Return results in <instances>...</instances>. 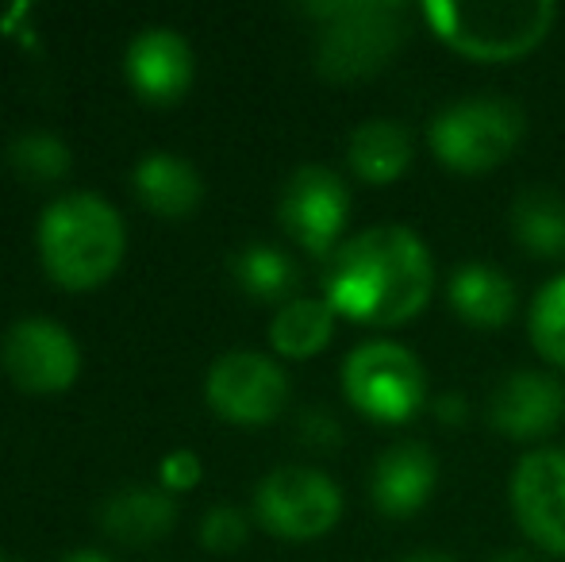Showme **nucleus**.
Instances as JSON below:
<instances>
[{"label":"nucleus","instance_id":"f257e3e1","mask_svg":"<svg viewBox=\"0 0 565 562\" xmlns=\"http://www.w3.org/2000/svg\"><path fill=\"white\" fill-rule=\"evenodd\" d=\"M435 293L427 243L401 224L365 227L339 243L323 274V300L354 324L396 328L416 320Z\"/></svg>","mask_w":565,"mask_h":562},{"label":"nucleus","instance_id":"f03ea898","mask_svg":"<svg viewBox=\"0 0 565 562\" xmlns=\"http://www.w3.org/2000/svg\"><path fill=\"white\" fill-rule=\"evenodd\" d=\"M124 220L97 193H62L39 220V255L62 289H93L124 263Z\"/></svg>","mask_w":565,"mask_h":562},{"label":"nucleus","instance_id":"7ed1b4c3","mask_svg":"<svg viewBox=\"0 0 565 562\" xmlns=\"http://www.w3.org/2000/svg\"><path fill=\"white\" fill-rule=\"evenodd\" d=\"M424 20L450 51L477 62H515L531 54L558 20V4L551 0H431L424 4Z\"/></svg>","mask_w":565,"mask_h":562},{"label":"nucleus","instance_id":"20e7f679","mask_svg":"<svg viewBox=\"0 0 565 562\" xmlns=\"http://www.w3.org/2000/svg\"><path fill=\"white\" fill-rule=\"evenodd\" d=\"M323 20L316 35V70L328 82H362L385 70L404 43V8L388 0H331L305 4Z\"/></svg>","mask_w":565,"mask_h":562},{"label":"nucleus","instance_id":"39448f33","mask_svg":"<svg viewBox=\"0 0 565 562\" xmlns=\"http://www.w3.org/2000/svg\"><path fill=\"white\" fill-rule=\"evenodd\" d=\"M527 116L508 97H461L431 116L427 147L458 173L497 170L523 142Z\"/></svg>","mask_w":565,"mask_h":562},{"label":"nucleus","instance_id":"423d86ee","mask_svg":"<svg viewBox=\"0 0 565 562\" xmlns=\"http://www.w3.org/2000/svg\"><path fill=\"white\" fill-rule=\"evenodd\" d=\"M342 393L377 424H404L427 405L424 362L393 339L358 343L342 359Z\"/></svg>","mask_w":565,"mask_h":562},{"label":"nucleus","instance_id":"0eeeda50","mask_svg":"<svg viewBox=\"0 0 565 562\" xmlns=\"http://www.w3.org/2000/svg\"><path fill=\"white\" fill-rule=\"evenodd\" d=\"M254 517L281 540H320L339 524L342 494L316 466H277L254 489Z\"/></svg>","mask_w":565,"mask_h":562},{"label":"nucleus","instance_id":"6e6552de","mask_svg":"<svg viewBox=\"0 0 565 562\" xmlns=\"http://www.w3.org/2000/svg\"><path fill=\"white\" fill-rule=\"evenodd\" d=\"M277 220L285 235L308 255H335L339 235L350 220L347 181L328 166H300L285 178L281 197H277Z\"/></svg>","mask_w":565,"mask_h":562},{"label":"nucleus","instance_id":"1a4fd4ad","mask_svg":"<svg viewBox=\"0 0 565 562\" xmlns=\"http://www.w3.org/2000/svg\"><path fill=\"white\" fill-rule=\"evenodd\" d=\"M204 397L231 424H269L289 405V378L258 351H227L209 367Z\"/></svg>","mask_w":565,"mask_h":562},{"label":"nucleus","instance_id":"9d476101","mask_svg":"<svg viewBox=\"0 0 565 562\" xmlns=\"http://www.w3.org/2000/svg\"><path fill=\"white\" fill-rule=\"evenodd\" d=\"M0 362L20 390L58 393L74 385L77 370H82V351L62 324L46 320V316H28V320H15L4 331Z\"/></svg>","mask_w":565,"mask_h":562},{"label":"nucleus","instance_id":"9b49d317","mask_svg":"<svg viewBox=\"0 0 565 562\" xmlns=\"http://www.w3.org/2000/svg\"><path fill=\"white\" fill-rule=\"evenodd\" d=\"M512 512L531 543L565 559V450L543 447L520 458L512 474Z\"/></svg>","mask_w":565,"mask_h":562},{"label":"nucleus","instance_id":"f8f14e48","mask_svg":"<svg viewBox=\"0 0 565 562\" xmlns=\"http://www.w3.org/2000/svg\"><path fill=\"white\" fill-rule=\"evenodd\" d=\"M489 427L504 439H543L565 421V385L546 370H512L489 393Z\"/></svg>","mask_w":565,"mask_h":562},{"label":"nucleus","instance_id":"ddd939ff","mask_svg":"<svg viewBox=\"0 0 565 562\" xmlns=\"http://www.w3.org/2000/svg\"><path fill=\"white\" fill-rule=\"evenodd\" d=\"M127 82L142 100L170 105L181 100L193 82V46L173 28H142L127 46Z\"/></svg>","mask_w":565,"mask_h":562},{"label":"nucleus","instance_id":"4468645a","mask_svg":"<svg viewBox=\"0 0 565 562\" xmlns=\"http://www.w3.org/2000/svg\"><path fill=\"white\" fill-rule=\"evenodd\" d=\"M439 481V458L427 443L419 439H401L373 463L370 474V501L377 505V512L401 520L416 517L435 494Z\"/></svg>","mask_w":565,"mask_h":562},{"label":"nucleus","instance_id":"2eb2a0df","mask_svg":"<svg viewBox=\"0 0 565 562\" xmlns=\"http://www.w3.org/2000/svg\"><path fill=\"white\" fill-rule=\"evenodd\" d=\"M135 197L166 220H181L201 204L204 181L189 158L173 150H147L131 170Z\"/></svg>","mask_w":565,"mask_h":562},{"label":"nucleus","instance_id":"dca6fc26","mask_svg":"<svg viewBox=\"0 0 565 562\" xmlns=\"http://www.w3.org/2000/svg\"><path fill=\"white\" fill-rule=\"evenodd\" d=\"M178 520V501L170 489L158 486H124L100 505V532L119 543H154Z\"/></svg>","mask_w":565,"mask_h":562},{"label":"nucleus","instance_id":"f3484780","mask_svg":"<svg viewBox=\"0 0 565 562\" xmlns=\"http://www.w3.org/2000/svg\"><path fill=\"white\" fill-rule=\"evenodd\" d=\"M412 131L393 116H373L362 120L347 139V162L370 185H393L412 166Z\"/></svg>","mask_w":565,"mask_h":562},{"label":"nucleus","instance_id":"a211bd4d","mask_svg":"<svg viewBox=\"0 0 565 562\" xmlns=\"http://www.w3.org/2000/svg\"><path fill=\"white\" fill-rule=\"evenodd\" d=\"M447 300L458 320L469 328H500L515 316L520 293H515L512 278L489 263H466L450 274Z\"/></svg>","mask_w":565,"mask_h":562},{"label":"nucleus","instance_id":"6ab92c4d","mask_svg":"<svg viewBox=\"0 0 565 562\" xmlns=\"http://www.w3.org/2000/svg\"><path fill=\"white\" fill-rule=\"evenodd\" d=\"M512 235L531 258H562L565 197L551 185H527L512 201Z\"/></svg>","mask_w":565,"mask_h":562},{"label":"nucleus","instance_id":"aec40b11","mask_svg":"<svg viewBox=\"0 0 565 562\" xmlns=\"http://www.w3.org/2000/svg\"><path fill=\"white\" fill-rule=\"evenodd\" d=\"M335 336V308L316 297H292L269 320V343L285 359H312Z\"/></svg>","mask_w":565,"mask_h":562},{"label":"nucleus","instance_id":"412c9836","mask_svg":"<svg viewBox=\"0 0 565 562\" xmlns=\"http://www.w3.org/2000/svg\"><path fill=\"white\" fill-rule=\"evenodd\" d=\"M231 278L238 289L250 293L258 300H281L289 305L297 293V263L274 243H246L231 255Z\"/></svg>","mask_w":565,"mask_h":562},{"label":"nucleus","instance_id":"4be33fe9","mask_svg":"<svg viewBox=\"0 0 565 562\" xmlns=\"http://www.w3.org/2000/svg\"><path fill=\"white\" fill-rule=\"evenodd\" d=\"M531 343L551 367L565 370V274L551 278L531 300Z\"/></svg>","mask_w":565,"mask_h":562},{"label":"nucleus","instance_id":"5701e85b","mask_svg":"<svg viewBox=\"0 0 565 562\" xmlns=\"http://www.w3.org/2000/svg\"><path fill=\"white\" fill-rule=\"evenodd\" d=\"M8 162L28 181H58L70 173V147L51 131H23L8 142Z\"/></svg>","mask_w":565,"mask_h":562},{"label":"nucleus","instance_id":"b1692460","mask_svg":"<svg viewBox=\"0 0 565 562\" xmlns=\"http://www.w3.org/2000/svg\"><path fill=\"white\" fill-rule=\"evenodd\" d=\"M246 536H250V524H246L243 512L231 509V505H216V509L204 512L201 543L209 551H220V555H227V551H238L246 543Z\"/></svg>","mask_w":565,"mask_h":562},{"label":"nucleus","instance_id":"393cba45","mask_svg":"<svg viewBox=\"0 0 565 562\" xmlns=\"http://www.w3.org/2000/svg\"><path fill=\"white\" fill-rule=\"evenodd\" d=\"M297 439L312 450H335L342 443V424L328 409H305L297 416Z\"/></svg>","mask_w":565,"mask_h":562},{"label":"nucleus","instance_id":"a878e982","mask_svg":"<svg viewBox=\"0 0 565 562\" xmlns=\"http://www.w3.org/2000/svg\"><path fill=\"white\" fill-rule=\"evenodd\" d=\"M204 466L201 458H196V450H170V455L162 458V489H170V494H181V489H193L196 481H201Z\"/></svg>","mask_w":565,"mask_h":562},{"label":"nucleus","instance_id":"bb28decb","mask_svg":"<svg viewBox=\"0 0 565 562\" xmlns=\"http://www.w3.org/2000/svg\"><path fill=\"white\" fill-rule=\"evenodd\" d=\"M431 413H435V421L439 424H450V427H458L461 421L469 416V401L461 397V393H439V397L431 401Z\"/></svg>","mask_w":565,"mask_h":562},{"label":"nucleus","instance_id":"cd10ccee","mask_svg":"<svg viewBox=\"0 0 565 562\" xmlns=\"http://www.w3.org/2000/svg\"><path fill=\"white\" fill-rule=\"evenodd\" d=\"M58 562H113V559L97 548H77V551H70V555H62Z\"/></svg>","mask_w":565,"mask_h":562},{"label":"nucleus","instance_id":"c85d7f7f","mask_svg":"<svg viewBox=\"0 0 565 562\" xmlns=\"http://www.w3.org/2000/svg\"><path fill=\"white\" fill-rule=\"evenodd\" d=\"M401 562H454L450 555H443V551H416V555L401 559Z\"/></svg>","mask_w":565,"mask_h":562},{"label":"nucleus","instance_id":"c756f323","mask_svg":"<svg viewBox=\"0 0 565 562\" xmlns=\"http://www.w3.org/2000/svg\"><path fill=\"white\" fill-rule=\"evenodd\" d=\"M492 562H539V559H531L527 551H504V555H497Z\"/></svg>","mask_w":565,"mask_h":562},{"label":"nucleus","instance_id":"7c9ffc66","mask_svg":"<svg viewBox=\"0 0 565 562\" xmlns=\"http://www.w3.org/2000/svg\"><path fill=\"white\" fill-rule=\"evenodd\" d=\"M0 562H4V559H0Z\"/></svg>","mask_w":565,"mask_h":562}]
</instances>
